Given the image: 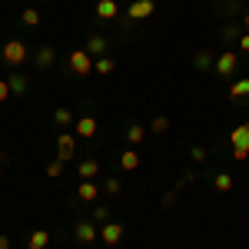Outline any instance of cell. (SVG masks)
<instances>
[{
  "instance_id": "1",
  "label": "cell",
  "mask_w": 249,
  "mask_h": 249,
  "mask_svg": "<svg viewBox=\"0 0 249 249\" xmlns=\"http://www.w3.org/2000/svg\"><path fill=\"white\" fill-rule=\"evenodd\" d=\"M230 143H232V160H249V123H243V126H232L230 133Z\"/></svg>"
},
{
  "instance_id": "2",
  "label": "cell",
  "mask_w": 249,
  "mask_h": 249,
  "mask_svg": "<svg viewBox=\"0 0 249 249\" xmlns=\"http://www.w3.org/2000/svg\"><path fill=\"white\" fill-rule=\"evenodd\" d=\"M0 53H3V63H7V67H20V63L27 60V43H23V40H7Z\"/></svg>"
},
{
  "instance_id": "3",
  "label": "cell",
  "mask_w": 249,
  "mask_h": 249,
  "mask_svg": "<svg viewBox=\"0 0 249 249\" xmlns=\"http://www.w3.org/2000/svg\"><path fill=\"white\" fill-rule=\"evenodd\" d=\"M67 63H70V73H77V77H90L93 73V57L87 50H73Z\"/></svg>"
},
{
  "instance_id": "4",
  "label": "cell",
  "mask_w": 249,
  "mask_h": 249,
  "mask_svg": "<svg viewBox=\"0 0 249 249\" xmlns=\"http://www.w3.org/2000/svg\"><path fill=\"white\" fill-rule=\"evenodd\" d=\"M73 156H77V133H67V130H63V133L57 136V160L67 163V160H73Z\"/></svg>"
},
{
  "instance_id": "5",
  "label": "cell",
  "mask_w": 249,
  "mask_h": 249,
  "mask_svg": "<svg viewBox=\"0 0 249 249\" xmlns=\"http://www.w3.org/2000/svg\"><path fill=\"white\" fill-rule=\"evenodd\" d=\"M213 67H216V73H219V77H232V73H236V67H239V57H236L232 50H223V53L216 57Z\"/></svg>"
},
{
  "instance_id": "6",
  "label": "cell",
  "mask_w": 249,
  "mask_h": 249,
  "mask_svg": "<svg viewBox=\"0 0 249 249\" xmlns=\"http://www.w3.org/2000/svg\"><path fill=\"white\" fill-rule=\"evenodd\" d=\"M153 10H156L153 0H133L130 10H126V17L130 20H146V17H153Z\"/></svg>"
},
{
  "instance_id": "7",
  "label": "cell",
  "mask_w": 249,
  "mask_h": 249,
  "mask_svg": "<svg viewBox=\"0 0 249 249\" xmlns=\"http://www.w3.org/2000/svg\"><path fill=\"white\" fill-rule=\"evenodd\" d=\"M73 232H77V239L83 243V246H93L96 239H100V230H96L93 223H87V219H83V223H77V230H73Z\"/></svg>"
},
{
  "instance_id": "8",
  "label": "cell",
  "mask_w": 249,
  "mask_h": 249,
  "mask_svg": "<svg viewBox=\"0 0 249 249\" xmlns=\"http://www.w3.org/2000/svg\"><path fill=\"white\" fill-rule=\"evenodd\" d=\"M100 239H103L107 246H116V243L123 239V226H120V223H103V230H100Z\"/></svg>"
},
{
  "instance_id": "9",
  "label": "cell",
  "mask_w": 249,
  "mask_h": 249,
  "mask_svg": "<svg viewBox=\"0 0 249 249\" xmlns=\"http://www.w3.org/2000/svg\"><path fill=\"white\" fill-rule=\"evenodd\" d=\"M73 133H77V136H83V140L96 136V120H93V116H80L77 123H73Z\"/></svg>"
},
{
  "instance_id": "10",
  "label": "cell",
  "mask_w": 249,
  "mask_h": 249,
  "mask_svg": "<svg viewBox=\"0 0 249 249\" xmlns=\"http://www.w3.org/2000/svg\"><path fill=\"white\" fill-rule=\"evenodd\" d=\"M87 53L93 60H100V57H107V40L100 37V34H93V37L87 40Z\"/></svg>"
},
{
  "instance_id": "11",
  "label": "cell",
  "mask_w": 249,
  "mask_h": 249,
  "mask_svg": "<svg viewBox=\"0 0 249 249\" xmlns=\"http://www.w3.org/2000/svg\"><path fill=\"white\" fill-rule=\"evenodd\" d=\"M77 196L83 199V203H93L96 196H100V186H96L93 179H83V183L77 186Z\"/></svg>"
},
{
  "instance_id": "12",
  "label": "cell",
  "mask_w": 249,
  "mask_h": 249,
  "mask_svg": "<svg viewBox=\"0 0 249 249\" xmlns=\"http://www.w3.org/2000/svg\"><path fill=\"white\" fill-rule=\"evenodd\" d=\"M136 166H140V153H136L133 146H130V150H123V153H120V170H123V173H133Z\"/></svg>"
},
{
  "instance_id": "13",
  "label": "cell",
  "mask_w": 249,
  "mask_h": 249,
  "mask_svg": "<svg viewBox=\"0 0 249 249\" xmlns=\"http://www.w3.org/2000/svg\"><path fill=\"white\" fill-rule=\"evenodd\" d=\"M116 0H96V17L100 20H116Z\"/></svg>"
},
{
  "instance_id": "14",
  "label": "cell",
  "mask_w": 249,
  "mask_h": 249,
  "mask_svg": "<svg viewBox=\"0 0 249 249\" xmlns=\"http://www.w3.org/2000/svg\"><path fill=\"white\" fill-rule=\"evenodd\" d=\"M53 60H57V50L53 47H37V67L40 70H50Z\"/></svg>"
},
{
  "instance_id": "15",
  "label": "cell",
  "mask_w": 249,
  "mask_h": 249,
  "mask_svg": "<svg viewBox=\"0 0 249 249\" xmlns=\"http://www.w3.org/2000/svg\"><path fill=\"white\" fill-rule=\"evenodd\" d=\"M96 173H100V163H96V160H80L77 163V176L80 179H93Z\"/></svg>"
},
{
  "instance_id": "16",
  "label": "cell",
  "mask_w": 249,
  "mask_h": 249,
  "mask_svg": "<svg viewBox=\"0 0 249 249\" xmlns=\"http://www.w3.org/2000/svg\"><path fill=\"white\" fill-rule=\"evenodd\" d=\"M47 243H50V232L47 230H34L30 239H27V249H47Z\"/></svg>"
},
{
  "instance_id": "17",
  "label": "cell",
  "mask_w": 249,
  "mask_h": 249,
  "mask_svg": "<svg viewBox=\"0 0 249 249\" xmlns=\"http://www.w3.org/2000/svg\"><path fill=\"white\" fill-rule=\"evenodd\" d=\"M143 136H146V126H140V123H130V126H126V140H130V146H140Z\"/></svg>"
},
{
  "instance_id": "18",
  "label": "cell",
  "mask_w": 249,
  "mask_h": 249,
  "mask_svg": "<svg viewBox=\"0 0 249 249\" xmlns=\"http://www.w3.org/2000/svg\"><path fill=\"white\" fill-rule=\"evenodd\" d=\"M230 96H232V100H243V96H249V77L236 80V83L230 87Z\"/></svg>"
},
{
  "instance_id": "19",
  "label": "cell",
  "mask_w": 249,
  "mask_h": 249,
  "mask_svg": "<svg viewBox=\"0 0 249 249\" xmlns=\"http://www.w3.org/2000/svg\"><path fill=\"white\" fill-rule=\"evenodd\" d=\"M113 70H116V60H113V57L93 60V73H113Z\"/></svg>"
},
{
  "instance_id": "20",
  "label": "cell",
  "mask_w": 249,
  "mask_h": 249,
  "mask_svg": "<svg viewBox=\"0 0 249 249\" xmlns=\"http://www.w3.org/2000/svg\"><path fill=\"white\" fill-rule=\"evenodd\" d=\"M7 83H10V93H14V96H23V93H27V80L20 77V73H10V80H7Z\"/></svg>"
},
{
  "instance_id": "21",
  "label": "cell",
  "mask_w": 249,
  "mask_h": 249,
  "mask_svg": "<svg viewBox=\"0 0 249 249\" xmlns=\"http://www.w3.org/2000/svg\"><path fill=\"white\" fill-rule=\"evenodd\" d=\"M40 20H43V17H40L34 7H27V10L20 14V23H23V27H40Z\"/></svg>"
},
{
  "instance_id": "22",
  "label": "cell",
  "mask_w": 249,
  "mask_h": 249,
  "mask_svg": "<svg viewBox=\"0 0 249 249\" xmlns=\"http://www.w3.org/2000/svg\"><path fill=\"white\" fill-rule=\"evenodd\" d=\"M213 186H216L219 193H230V190H232V176H230V173H219V176H213Z\"/></svg>"
},
{
  "instance_id": "23",
  "label": "cell",
  "mask_w": 249,
  "mask_h": 249,
  "mask_svg": "<svg viewBox=\"0 0 249 249\" xmlns=\"http://www.w3.org/2000/svg\"><path fill=\"white\" fill-rule=\"evenodd\" d=\"M53 120H57V126H73L77 120H73V113L67 110V107H60L57 113H53Z\"/></svg>"
},
{
  "instance_id": "24",
  "label": "cell",
  "mask_w": 249,
  "mask_h": 249,
  "mask_svg": "<svg viewBox=\"0 0 249 249\" xmlns=\"http://www.w3.org/2000/svg\"><path fill=\"white\" fill-rule=\"evenodd\" d=\"M150 130H153V133H166V130H170V116H153V123H150Z\"/></svg>"
},
{
  "instance_id": "25",
  "label": "cell",
  "mask_w": 249,
  "mask_h": 249,
  "mask_svg": "<svg viewBox=\"0 0 249 249\" xmlns=\"http://www.w3.org/2000/svg\"><path fill=\"white\" fill-rule=\"evenodd\" d=\"M196 67H199V70H210L213 67V53L210 50H199V53H196Z\"/></svg>"
},
{
  "instance_id": "26",
  "label": "cell",
  "mask_w": 249,
  "mask_h": 249,
  "mask_svg": "<svg viewBox=\"0 0 249 249\" xmlns=\"http://www.w3.org/2000/svg\"><path fill=\"white\" fill-rule=\"evenodd\" d=\"M60 173H63V160H53V163L47 166V176H50V179H57Z\"/></svg>"
},
{
  "instance_id": "27",
  "label": "cell",
  "mask_w": 249,
  "mask_h": 249,
  "mask_svg": "<svg viewBox=\"0 0 249 249\" xmlns=\"http://www.w3.org/2000/svg\"><path fill=\"white\" fill-rule=\"evenodd\" d=\"M93 219H96V223H110V210H107V206H96Z\"/></svg>"
},
{
  "instance_id": "28",
  "label": "cell",
  "mask_w": 249,
  "mask_h": 249,
  "mask_svg": "<svg viewBox=\"0 0 249 249\" xmlns=\"http://www.w3.org/2000/svg\"><path fill=\"white\" fill-rule=\"evenodd\" d=\"M103 190L110 193V196H116V193L123 190V183H120V179H107V183H103Z\"/></svg>"
},
{
  "instance_id": "29",
  "label": "cell",
  "mask_w": 249,
  "mask_h": 249,
  "mask_svg": "<svg viewBox=\"0 0 249 249\" xmlns=\"http://www.w3.org/2000/svg\"><path fill=\"white\" fill-rule=\"evenodd\" d=\"M190 156H193V163H206V150H203V146H193Z\"/></svg>"
},
{
  "instance_id": "30",
  "label": "cell",
  "mask_w": 249,
  "mask_h": 249,
  "mask_svg": "<svg viewBox=\"0 0 249 249\" xmlns=\"http://www.w3.org/2000/svg\"><path fill=\"white\" fill-rule=\"evenodd\" d=\"M10 83H7V80H0V103H7V100H10Z\"/></svg>"
},
{
  "instance_id": "31",
  "label": "cell",
  "mask_w": 249,
  "mask_h": 249,
  "mask_svg": "<svg viewBox=\"0 0 249 249\" xmlns=\"http://www.w3.org/2000/svg\"><path fill=\"white\" fill-rule=\"evenodd\" d=\"M163 206H166V210H170V206H176V190H170L166 196H163Z\"/></svg>"
},
{
  "instance_id": "32",
  "label": "cell",
  "mask_w": 249,
  "mask_h": 249,
  "mask_svg": "<svg viewBox=\"0 0 249 249\" xmlns=\"http://www.w3.org/2000/svg\"><path fill=\"white\" fill-rule=\"evenodd\" d=\"M239 47H243V50L249 53V34H243V37H239Z\"/></svg>"
},
{
  "instance_id": "33",
  "label": "cell",
  "mask_w": 249,
  "mask_h": 249,
  "mask_svg": "<svg viewBox=\"0 0 249 249\" xmlns=\"http://www.w3.org/2000/svg\"><path fill=\"white\" fill-rule=\"evenodd\" d=\"M0 249H10V236H3V232H0Z\"/></svg>"
},
{
  "instance_id": "34",
  "label": "cell",
  "mask_w": 249,
  "mask_h": 249,
  "mask_svg": "<svg viewBox=\"0 0 249 249\" xmlns=\"http://www.w3.org/2000/svg\"><path fill=\"white\" fill-rule=\"evenodd\" d=\"M243 27H246V34H249V10L243 14Z\"/></svg>"
},
{
  "instance_id": "35",
  "label": "cell",
  "mask_w": 249,
  "mask_h": 249,
  "mask_svg": "<svg viewBox=\"0 0 249 249\" xmlns=\"http://www.w3.org/2000/svg\"><path fill=\"white\" fill-rule=\"evenodd\" d=\"M3 163H7V153H0V170H3Z\"/></svg>"
}]
</instances>
